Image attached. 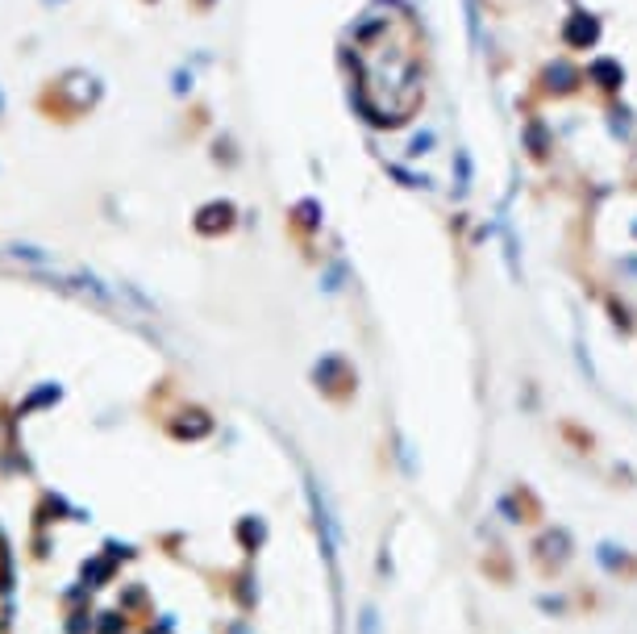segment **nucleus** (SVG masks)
Returning <instances> with one entry per match:
<instances>
[{"label":"nucleus","mask_w":637,"mask_h":634,"mask_svg":"<svg viewBox=\"0 0 637 634\" xmlns=\"http://www.w3.org/2000/svg\"><path fill=\"white\" fill-rule=\"evenodd\" d=\"M463 9H467V30H471V47H480V38H483V25H480V0H463Z\"/></svg>","instance_id":"4"},{"label":"nucleus","mask_w":637,"mask_h":634,"mask_svg":"<svg viewBox=\"0 0 637 634\" xmlns=\"http://www.w3.org/2000/svg\"><path fill=\"white\" fill-rule=\"evenodd\" d=\"M596 38H600V21H596V17H588V13L566 17V25H563V42H566V47L588 50V47H596Z\"/></svg>","instance_id":"1"},{"label":"nucleus","mask_w":637,"mask_h":634,"mask_svg":"<svg viewBox=\"0 0 637 634\" xmlns=\"http://www.w3.org/2000/svg\"><path fill=\"white\" fill-rule=\"evenodd\" d=\"M429 147H433V134H429V130H425L421 138H412V150H409V155H425V150H429Z\"/></svg>","instance_id":"5"},{"label":"nucleus","mask_w":637,"mask_h":634,"mask_svg":"<svg viewBox=\"0 0 637 634\" xmlns=\"http://www.w3.org/2000/svg\"><path fill=\"white\" fill-rule=\"evenodd\" d=\"M546 80H550V88H554V92H571V88H575V80H579V75L571 72L566 63H558V67H550V72H546Z\"/></svg>","instance_id":"3"},{"label":"nucleus","mask_w":637,"mask_h":634,"mask_svg":"<svg viewBox=\"0 0 637 634\" xmlns=\"http://www.w3.org/2000/svg\"><path fill=\"white\" fill-rule=\"evenodd\" d=\"M588 75H591V80H600V88H608V92H613V88H621V80H625V72H621L613 59H596L588 67Z\"/></svg>","instance_id":"2"}]
</instances>
